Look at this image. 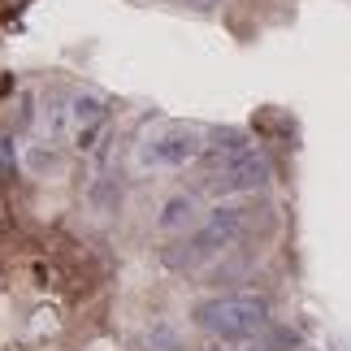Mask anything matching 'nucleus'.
I'll return each instance as SVG.
<instances>
[{"label": "nucleus", "mask_w": 351, "mask_h": 351, "mask_svg": "<svg viewBox=\"0 0 351 351\" xmlns=\"http://www.w3.org/2000/svg\"><path fill=\"white\" fill-rule=\"evenodd\" d=\"M247 217H252V213L243 208V204H217L186 239L169 243V247L160 252V265L173 269V274L204 269L208 261H217L221 252H230L234 243L243 239V230H247Z\"/></svg>", "instance_id": "f257e3e1"}, {"label": "nucleus", "mask_w": 351, "mask_h": 351, "mask_svg": "<svg viewBox=\"0 0 351 351\" xmlns=\"http://www.w3.org/2000/svg\"><path fill=\"white\" fill-rule=\"evenodd\" d=\"M204 182L217 195H243V191H261L274 182L269 156L243 134H221L213 147H204Z\"/></svg>", "instance_id": "f03ea898"}, {"label": "nucleus", "mask_w": 351, "mask_h": 351, "mask_svg": "<svg viewBox=\"0 0 351 351\" xmlns=\"http://www.w3.org/2000/svg\"><path fill=\"white\" fill-rule=\"evenodd\" d=\"M191 326L217 343H252L274 326V308L265 295H208L191 304Z\"/></svg>", "instance_id": "7ed1b4c3"}, {"label": "nucleus", "mask_w": 351, "mask_h": 351, "mask_svg": "<svg viewBox=\"0 0 351 351\" xmlns=\"http://www.w3.org/2000/svg\"><path fill=\"white\" fill-rule=\"evenodd\" d=\"M199 152H204L199 130H191V126H165V130H156V134L143 139L139 160H143V165H156V169H178V165H191Z\"/></svg>", "instance_id": "20e7f679"}, {"label": "nucleus", "mask_w": 351, "mask_h": 351, "mask_svg": "<svg viewBox=\"0 0 351 351\" xmlns=\"http://www.w3.org/2000/svg\"><path fill=\"white\" fill-rule=\"evenodd\" d=\"M70 117L78 121V147H83V152H91V143H96V134L104 130V100L100 96H74V104H70Z\"/></svg>", "instance_id": "39448f33"}, {"label": "nucleus", "mask_w": 351, "mask_h": 351, "mask_svg": "<svg viewBox=\"0 0 351 351\" xmlns=\"http://www.w3.org/2000/svg\"><path fill=\"white\" fill-rule=\"evenodd\" d=\"M191 217H199V195L182 191V195H169L165 204H160L156 226H160L165 234H178V230H186V226H191Z\"/></svg>", "instance_id": "423d86ee"}, {"label": "nucleus", "mask_w": 351, "mask_h": 351, "mask_svg": "<svg viewBox=\"0 0 351 351\" xmlns=\"http://www.w3.org/2000/svg\"><path fill=\"white\" fill-rule=\"evenodd\" d=\"M13 169H18V147H13L9 130H0V182L13 178Z\"/></svg>", "instance_id": "0eeeda50"}, {"label": "nucleus", "mask_w": 351, "mask_h": 351, "mask_svg": "<svg viewBox=\"0 0 351 351\" xmlns=\"http://www.w3.org/2000/svg\"><path fill=\"white\" fill-rule=\"evenodd\" d=\"M195 5H213V0H195Z\"/></svg>", "instance_id": "6e6552de"}]
</instances>
